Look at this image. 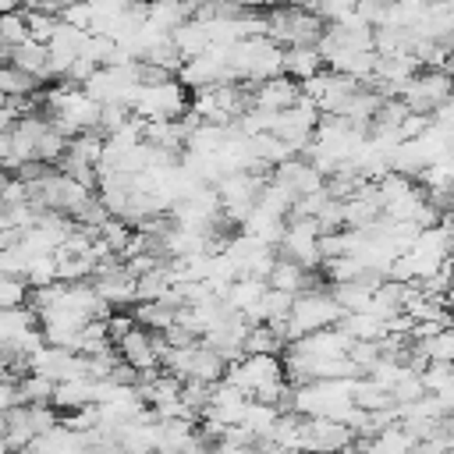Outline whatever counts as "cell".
I'll return each instance as SVG.
<instances>
[{"mask_svg":"<svg viewBox=\"0 0 454 454\" xmlns=\"http://www.w3.org/2000/svg\"><path fill=\"white\" fill-rule=\"evenodd\" d=\"M337 326H340L344 333H351L355 340H380V337H387V323H383L376 312H369V309H362V312H344Z\"/></svg>","mask_w":454,"mask_h":454,"instance_id":"cell-7","label":"cell"},{"mask_svg":"<svg viewBox=\"0 0 454 454\" xmlns=\"http://www.w3.org/2000/svg\"><path fill=\"white\" fill-rule=\"evenodd\" d=\"M323 67H326V60L319 53V46H287L284 50V74H291L298 82L319 74Z\"/></svg>","mask_w":454,"mask_h":454,"instance_id":"cell-6","label":"cell"},{"mask_svg":"<svg viewBox=\"0 0 454 454\" xmlns=\"http://www.w3.org/2000/svg\"><path fill=\"white\" fill-rule=\"evenodd\" d=\"M305 284H309V270H305L301 262H294V259L280 255V259H277V266H273V273H270V287H280V291L301 294V291H309Z\"/></svg>","mask_w":454,"mask_h":454,"instance_id":"cell-9","label":"cell"},{"mask_svg":"<svg viewBox=\"0 0 454 454\" xmlns=\"http://www.w3.org/2000/svg\"><path fill=\"white\" fill-rule=\"evenodd\" d=\"M0 89H4V96H32L39 89V78L21 71V67H14V64H7L0 71Z\"/></svg>","mask_w":454,"mask_h":454,"instance_id":"cell-15","label":"cell"},{"mask_svg":"<svg viewBox=\"0 0 454 454\" xmlns=\"http://www.w3.org/2000/svg\"><path fill=\"white\" fill-rule=\"evenodd\" d=\"M284 344H287V340H284L270 323H255V326L248 330V337H245V355H280Z\"/></svg>","mask_w":454,"mask_h":454,"instance_id":"cell-11","label":"cell"},{"mask_svg":"<svg viewBox=\"0 0 454 454\" xmlns=\"http://www.w3.org/2000/svg\"><path fill=\"white\" fill-rule=\"evenodd\" d=\"M319 227L323 231H340L344 223H348V209H344V199H330L323 209H319Z\"/></svg>","mask_w":454,"mask_h":454,"instance_id":"cell-23","label":"cell"},{"mask_svg":"<svg viewBox=\"0 0 454 454\" xmlns=\"http://www.w3.org/2000/svg\"><path fill=\"white\" fill-rule=\"evenodd\" d=\"M28 298H32V284L25 277H18V273H4V280H0V305L14 309V305H28Z\"/></svg>","mask_w":454,"mask_h":454,"instance_id":"cell-19","label":"cell"},{"mask_svg":"<svg viewBox=\"0 0 454 454\" xmlns=\"http://www.w3.org/2000/svg\"><path fill=\"white\" fill-rule=\"evenodd\" d=\"M245 89L252 92V106H259V110H287V106H294L305 92H301V82L298 78H291V74H273V78H266V82H245Z\"/></svg>","mask_w":454,"mask_h":454,"instance_id":"cell-2","label":"cell"},{"mask_svg":"<svg viewBox=\"0 0 454 454\" xmlns=\"http://www.w3.org/2000/svg\"><path fill=\"white\" fill-rule=\"evenodd\" d=\"M170 39H174V46L181 50V57H184V60L202 57V53H209V46H213L209 25H206V21H199V18H188L184 25H177V28L170 32Z\"/></svg>","mask_w":454,"mask_h":454,"instance_id":"cell-4","label":"cell"},{"mask_svg":"<svg viewBox=\"0 0 454 454\" xmlns=\"http://www.w3.org/2000/svg\"><path fill=\"white\" fill-rule=\"evenodd\" d=\"M415 344L422 348V355H426L429 362H450V365H454V326L440 330V333L429 337V340H415Z\"/></svg>","mask_w":454,"mask_h":454,"instance_id":"cell-20","label":"cell"},{"mask_svg":"<svg viewBox=\"0 0 454 454\" xmlns=\"http://www.w3.org/2000/svg\"><path fill=\"white\" fill-rule=\"evenodd\" d=\"M323 270H326L330 284H348V280H358V277L369 273V266H365L358 255H337V259H326Z\"/></svg>","mask_w":454,"mask_h":454,"instance_id":"cell-14","label":"cell"},{"mask_svg":"<svg viewBox=\"0 0 454 454\" xmlns=\"http://www.w3.org/2000/svg\"><path fill=\"white\" fill-rule=\"evenodd\" d=\"M0 39H4V50H11V46H21V43L28 39L25 7H21V11H4V18H0Z\"/></svg>","mask_w":454,"mask_h":454,"instance_id":"cell-18","label":"cell"},{"mask_svg":"<svg viewBox=\"0 0 454 454\" xmlns=\"http://www.w3.org/2000/svg\"><path fill=\"white\" fill-rule=\"evenodd\" d=\"M241 11H262V7H273L277 0H234Z\"/></svg>","mask_w":454,"mask_h":454,"instance_id":"cell-24","label":"cell"},{"mask_svg":"<svg viewBox=\"0 0 454 454\" xmlns=\"http://www.w3.org/2000/svg\"><path fill=\"white\" fill-rule=\"evenodd\" d=\"M340 316H344V309H340V301L333 298V291H301V294L294 298V309H291L287 340H298V337H305V333L337 326Z\"/></svg>","mask_w":454,"mask_h":454,"instance_id":"cell-1","label":"cell"},{"mask_svg":"<svg viewBox=\"0 0 454 454\" xmlns=\"http://www.w3.org/2000/svg\"><path fill=\"white\" fill-rule=\"evenodd\" d=\"M28 326H39V312L32 305H14V309H4L0 312V340L21 333Z\"/></svg>","mask_w":454,"mask_h":454,"instance_id":"cell-13","label":"cell"},{"mask_svg":"<svg viewBox=\"0 0 454 454\" xmlns=\"http://www.w3.org/2000/svg\"><path fill=\"white\" fill-rule=\"evenodd\" d=\"M419 376H422L426 390H429V394H436V390H443V387L454 380V365H450V362H429Z\"/></svg>","mask_w":454,"mask_h":454,"instance_id":"cell-22","label":"cell"},{"mask_svg":"<svg viewBox=\"0 0 454 454\" xmlns=\"http://www.w3.org/2000/svg\"><path fill=\"white\" fill-rule=\"evenodd\" d=\"M4 53H7V64H14V67L35 74L39 82L53 78V74H50V46H46V43L25 39L21 46H11V50H4Z\"/></svg>","mask_w":454,"mask_h":454,"instance_id":"cell-3","label":"cell"},{"mask_svg":"<svg viewBox=\"0 0 454 454\" xmlns=\"http://www.w3.org/2000/svg\"><path fill=\"white\" fill-rule=\"evenodd\" d=\"M21 394L28 404H53V394H57V380L53 376H43V372H28L21 380Z\"/></svg>","mask_w":454,"mask_h":454,"instance_id":"cell-16","label":"cell"},{"mask_svg":"<svg viewBox=\"0 0 454 454\" xmlns=\"http://www.w3.org/2000/svg\"><path fill=\"white\" fill-rule=\"evenodd\" d=\"M25 21H28V39L35 43H46L57 35V25H60V14H50V11H32L25 7Z\"/></svg>","mask_w":454,"mask_h":454,"instance_id":"cell-17","label":"cell"},{"mask_svg":"<svg viewBox=\"0 0 454 454\" xmlns=\"http://www.w3.org/2000/svg\"><path fill=\"white\" fill-rule=\"evenodd\" d=\"M227 376V362L220 351L199 344V355H195V369H192V380H202V383H220Z\"/></svg>","mask_w":454,"mask_h":454,"instance_id":"cell-12","label":"cell"},{"mask_svg":"<svg viewBox=\"0 0 454 454\" xmlns=\"http://www.w3.org/2000/svg\"><path fill=\"white\" fill-rule=\"evenodd\" d=\"M443 426H447V429L454 433V415H447V419H443Z\"/></svg>","mask_w":454,"mask_h":454,"instance_id":"cell-25","label":"cell"},{"mask_svg":"<svg viewBox=\"0 0 454 454\" xmlns=\"http://www.w3.org/2000/svg\"><path fill=\"white\" fill-rule=\"evenodd\" d=\"M60 21H67V25H74V28L92 32V21H96V7H92V0H74L71 7H64V11H60Z\"/></svg>","mask_w":454,"mask_h":454,"instance_id":"cell-21","label":"cell"},{"mask_svg":"<svg viewBox=\"0 0 454 454\" xmlns=\"http://www.w3.org/2000/svg\"><path fill=\"white\" fill-rule=\"evenodd\" d=\"M96 401V380L92 376H78V380H60L57 394H53V408L57 411H78L85 404Z\"/></svg>","mask_w":454,"mask_h":454,"instance_id":"cell-5","label":"cell"},{"mask_svg":"<svg viewBox=\"0 0 454 454\" xmlns=\"http://www.w3.org/2000/svg\"><path fill=\"white\" fill-rule=\"evenodd\" d=\"M195 11L184 0H149V21L160 25L163 32H174L177 25H184Z\"/></svg>","mask_w":454,"mask_h":454,"instance_id":"cell-10","label":"cell"},{"mask_svg":"<svg viewBox=\"0 0 454 454\" xmlns=\"http://www.w3.org/2000/svg\"><path fill=\"white\" fill-rule=\"evenodd\" d=\"M270 291V280H262V277H238L234 284H231V291H227V305L234 309V312H245V309H252L255 301H262V294Z\"/></svg>","mask_w":454,"mask_h":454,"instance_id":"cell-8","label":"cell"}]
</instances>
